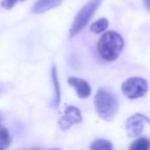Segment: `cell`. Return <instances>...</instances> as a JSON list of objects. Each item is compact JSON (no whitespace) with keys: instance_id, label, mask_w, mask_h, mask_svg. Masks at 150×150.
<instances>
[{"instance_id":"cell-4","label":"cell","mask_w":150,"mask_h":150,"mask_svg":"<svg viewBox=\"0 0 150 150\" xmlns=\"http://www.w3.org/2000/svg\"><path fill=\"white\" fill-rule=\"evenodd\" d=\"M121 91L127 98L135 100V99H139L145 96L148 91V83L144 78L131 77L122 83Z\"/></svg>"},{"instance_id":"cell-6","label":"cell","mask_w":150,"mask_h":150,"mask_svg":"<svg viewBox=\"0 0 150 150\" xmlns=\"http://www.w3.org/2000/svg\"><path fill=\"white\" fill-rule=\"evenodd\" d=\"M81 121L82 116L79 109L74 106H68L65 110V115L61 117V119L59 120V125L63 131H65V129H68L72 125L79 123Z\"/></svg>"},{"instance_id":"cell-7","label":"cell","mask_w":150,"mask_h":150,"mask_svg":"<svg viewBox=\"0 0 150 150\" xmlns=\"http://www.w3.org/2000/svg\"><path fill=\"white\" fill-rule=\"evenodd\" d=\"M68 83L70 84L72 88H75L76 93H77L78 97L80 99H86L90 97L92 90H91V86L84 79L77 77H70L68 79Z\"/></svg>"},{"instance_id":"cell-16","label":"cell","mask_w":150,"mask_h":150,"mask_svg":"<svg viewBox=\"0 0 150 150\" xmlns=\"http://www.w3.org/2000/svg\"><path fill=\"white\" fill-rule=\"evenodd\" d=\"M32 150H41V149H39V148H33Z\"/></svg>"},{"instance_id":"cell-18","label":"cell","mask_w":150,"mask_h":150,"mask_svg":"<svg viewBox=\"0 0 150 150\" xmlns=\"http://www.w3.org/2000/svg\"><path fill=\"white\" fill-rule=\"evenodd\" d=\"M50 150H60V149H50Z\"/></svg>"},{"instance_id":"cell-5","label":"cell","mask_w":150,"mask_h":150,"mask_svg":"<svg viewBox=\"0 0 150 150\" xmlns=\"http://www.w3.org/2000/svg\"><path fill=\"white\" fill-rule=\"evenodd\" d=\"M146 123H150V119L146 115L141 113H136L132 115L125 123L127 135L129 137H138L142 134Z\"/></svg>"},{"instance_id":"cell-14","label":"cell","mask_w":150,"mask_h":150,"mask_svg":"<svg viewBox=\"0 0 150 150\" xmlns=\"http://www.w3.org/2000/svg\"><path fill=\"white\" fill-rule=\"evenodd\" d=\"M19 1H23V0H2V3H1V5H2L3 8L11 9V7H13L15 4H17Z\"/></svg>"},{"instance_id":"cell-9","label":"cell","mask_w":150,"mask_h":150,"mask_svg":"<svg viewBox=\"0 0 150 150\" xmlns=\"http://www.w3.org/2000/svg\"><path fill=\"white\" fill-rule=\"evenodd\" d=\"M129 150H150V140L146 137L138 138L131 144Z\"/></svg>"},{"instance_id":"cell-17","label":"cell","mask_w":150,"mask_h":150,"mask_svg":"<svg viewBox=\"0 0 150 150\" xmlns=\"http://www.w3.org/2000/svg\"><path fill=\"white\" fill-rule=\"evenodd\" d=\"M0 150H4V148H2V147H0Z\"/></svg>"},{"instance_id":"cell-13","label":"cell","mask_w":150,"mask_h":150,"mask_svg":"<svg viewBox=\"0 0 150 150\" xmlns=\"http://www.w3.org/2000/svg\"><path fill=\"white\" fill-rule=\"evenodd\" d=\"M11 138L7 129L4 127H0V147L6 148L11 145Z\"/></svg>"},{"instance_id":"cell-10","label":"cell","mask_w":150,"mask_h":150,"mask_svg":"<svg viewBox=\"0 0 150 150\" xmlns=\"http://www.w3.org/2000/svg\"><path fill=\"white\" fill-rule=\"evenodd\" d=\"M90 150H113V146L108 140L98 139L92 143Z\"/></svg>"},{"instance_id":"cell-3","label":"cell","mask_w":150,"mask_h":150,"mask_svg":"<svg viewBox=\"0 0 150 150\" xmlns=\"http://www.w3.org/2000/svg\"><path fill=\"white\" fill-rule=\"evenodd\" d=\"M102 1L103 0H90V1H88L86 3V5L83 7H81V9L78 11L74 21H73L72 26H71V29H70L71 36L77 35L81 30L84 29V27L91 21V19L93 18L94 13H96L98 7L100 6Z\"/></svg>"},{"instance_id":"cell-1","label":"cell","mask_w":150,"mask_h":150,"mask_svg":"<svg viewBox=\"0 0 150 150\" xmlns=\"http://www.w3.org/2000/svg\"><path fill=\"white\" fill-rule=\"evenodd\" d=\"M123 38L115 31H107L98 41V52L101 58L107 62H113L119 57L123 48Z\"/></svg>"},{"instance_id":"cell-11","label":"cell","mask_w":150,"mask_h":150,"mask_svg":"<svg viewBox=\"0 0 150 150\" xmlns=\"http://www.w3.org/2000/svg\"><path fill=\"white\" fill-rule=\"evenodd\" d=\"M52 82H54V93H56L54 105L58 107L59 103H60L61 93H60V84H59L58 75H57V69H56V67H54V66L52 67Z\"/></svg>"},{"instance_id":"cell-12","label":"cell","mask_w":150,"mask_h":150,"mask_svg":"<svg viewBox=\"0 0 150 150\" xmlns=\"http://www.w3.org/2000/svg\"><path fill=\"white\" fill-rule=\"evenodd\" d=\"M107 27H108V20L105 19V18H102V19L98 20V21H96L94 24H92V26H91V31L93 32V33H101V32H104L105 30L107 29Z\"/></svg>"},{"instance_id":"cell-2","label":"cell","mask_w":150,"mask_h":150,"mask_svg":"<svg viewBox=\"0 0 150 150\" xmlns=\"http://www.w3.org/2000/svg\"><path fill=\"white\" fill-rule=\"evenodd\" d=\"M95 109L101 118L110 121L118 111V100L109 90L100 88L95 97Z\"/></svg>"},{"instance_id":"cell-8","label":"cell","mask_w":150,"mask_h":150,"mask_svg":"<svg viewBox=\"0 0 150 150\" xmlns=\"http://www.w3.org/2000/svg\"><path fill=\"white\" fill-rule=\"evenodd\" d=\"M63 0H38L32 7V11L34 13H42L59 6Z\"/></svg>"},{"instance_id":"cell-15","label":"cell","mask_w":150,"mask_h":150,"mask_svg":"<svg viewBox=\"0 0 150 150\" xmlns=\"http://www.w3.org/2000/svg\"><path fill=\"white\" fill-rule=\"evenodd\" d=\"M144 5L146 8L150 11V0H144Z\"/></svg>"}]
</instances>
